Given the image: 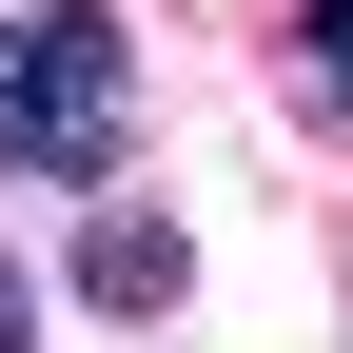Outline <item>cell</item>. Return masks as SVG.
I'll return each mask as SVG.
<instances>
[{
  "mask_svg": "<svg viewBox=\"0 0 353 353\" xmlns=\"http://www.w3.org/2000/svg\"><path fill=\"white\" fill-rule=\"evenodd\" d=\"M294 99L353 138V0H294Z\"/></svg>",
  "mask_w": 353,
  "mask_h": 353,
  "instance_id": "3",
  "label": "cell"
},
{
  "mask_svg": "<svg viewBox=\"0 0 353 353\" xmlns=\"http://www.w3.org/2000/svg\"><path fill=\"white\" fill-rule=\"evenodd\" d=\"M79 294H99V314H176V294H196V236H176L157 196H79Z\"/></svg>",
  "mask_w": 353,
  "mask_h": 353,
  "instance_id": "2",
  "label": "cell"
},
{
  "mask_svg": "<svg viewBox=\"0 0 353 353\" xmlns=\"http://www.w3.org/2000/svg\"><path fill=\"white\" fill-rule=\"evenodd\" d=\"M0 353H39V314H20V275H0Z\"/></svg>",
  "mask_w": 353,
  "mask_h": 353,
  "instance_id": "4",
  "label": "cell"
},
{
  "mask_svg": "<svg viewBox=\"0 0 353 353\" xmlns=\"http://www.w3.org/2000/svg\"><path fill=\"white\" fill-rule=\"evenodd\" d=\"M118 138H138V59H118V20H99V0H20V20H0V176L99 196Z\"/></svg>",
  "mask_w": 353,
  "mask_h": 353,
  "instance_id": "1",
  "label": "cell"
}]
</instances>
